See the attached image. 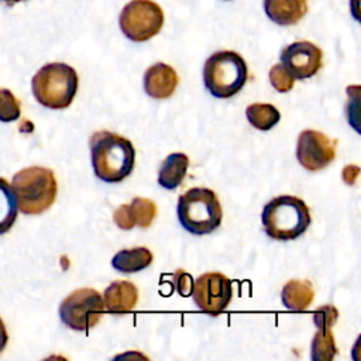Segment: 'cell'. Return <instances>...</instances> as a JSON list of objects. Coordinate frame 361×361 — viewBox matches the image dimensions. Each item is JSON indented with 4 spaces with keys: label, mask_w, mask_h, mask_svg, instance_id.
<instances>
[{
    "label": "cell",
    "mask_w": 361,
    "mask_h": 361,
    "mask_svg": "<svg viewBox=\"0 0 361 361\" xmlns=\"http://www.w3.org/2000/svg\"><path fill=\"white\" fill-rule=\"evenodd\" d=\"M7 341H8V334H7V330H6V326H4L3 320L0 319V353L6 348Z\"/></svg>",
    "instance_id": "4316f807"
},
{
    "label": "cell",
    "mask_w": 361,
    "mask_h": 361,
    "mask_svg": "<svg viewBox=\"0 0 361 361\" xmlns=\"http://www.w3.org/2000/svg\"><path fill=\"white\" fill-rule=\"evenodd\" d=\"M337 354V347L330 329H319L312 341L313 361H331Z\"/></svg>",
    "instance_id": "ffe728a7"
},
{
    "label": "cell",
    "mask_w": 361,
    "mask_h": 361,
    "mask_svg": "<svg viewBox=\"0 0 361 361\" xmlns=\"http://www.w3.org/2000/svg\"><path fill=\"white\" fill-rule=\"evenodd\" d=\"M11 189L17 206L24 214H39L48 210L56 197V179L44 166L24 168L13 176Z\"/></svg>",
    "instance_id": "3957f363"
},
{
    "label": "cell",
    "mask_w": 361,
    "mask_h": 361,
    "mask_svg": "<svg viewBox=\"0 0 361 361\" xmlns=\"http://www.w3.org/2000/svg\"><path fill=\"white\" fill-rule=\"evenodd\" d=\"M179 78L175 69L164 62L151 65L144 73V90L154 99H168L173 94Z\"/></svg>",
    "instance_id": "7c38bea8"
},
{
    "label": "cell",
    "mask_w": 361,
    "mask_h": 361,
    "mask_svg": "<svg viewBox=\"0 0 361 361\" xmlns=\"http://www.w3.org/2000/svg\"><path fill=\"white\" fill-rule=\"evenodd\" d=\"M261 221L268 237L283 241L295 240L310 226V213L302 199L282 195L264 206Z\"/></svg>",
    "instance_id": "7a4b0ae2"
},
{
    "label": "cell",
    "mask_w": 361,
    "mask_h": 361,
    "mask_svg": "<svg viewBox=\"0 0 361 361\" xmlns=\"http://www.w3.org/2000/svg\"><path fill=\"white\" fill-rule=\"evenodd\" d=\"M104 312L102 295L92 288H80L68 295L59 306V317L72 330L86 331L97 324Z\"/></svg>",
    "instance_id": "52a82bcc"
},
{
    "label": "cell",
    "mask_w": 361,
    "mask_h": 361,
    "mask_svg": "<svg viewBox=\"0 0 361 361\" xmlns=\"http://www.w3.org/2000/svg\"><path fill=\"white\" fill-rule=\"evenodd\" d=\"M337 140L329 138L316 130H305L298 137L296 158L307 171H320L336 158Z\"/></svg>",
    "instance_id": "30bf717a"
},
{
    "label": "cell",
    "mask_w": 361,
    "mask_h": 361,
    "mask_svg": "<svg viewBox=\"0 0 361 361\" xmlns=\"http://www.w3.org/2000/svg\"><path fill=\"white\" fill-rule=\"evenodd\" d=\"M173 281L176 283L178 292L182 296H190L192 295V288H193V279L190 278L189 274H186L185 271L179 269L176 271V274L173 275Z\"/></svg>",
    "instance_id": "484cf974"
},
{
    "label": "cell",
    "mask_w": 361,
    "mask_h": 361,
    "mask_svg": "<svg viewBox=\"0 0 361 361\" xmlns=\"http://www.w3.org/2000/svg\"><path fill=\"white\" fill-rule=\"evenodd\" d=\"M314 298L313 286L309 281L292 279L282 288L281 299L286 309L293 312L306 310Z\"/></svg>",
    "instance_id": "2e32d148"
},
{
    "label": "cell",
    "mask_w": 361,
    "mask_h": 361,
    "mask_svg": "<svg viewBox=\"0 0 361 361\" xmlns=\"http://www.w3.org/2000/svg\"><path fill=\"white\" fill-rule=\"evenodd\" d=\"M128 207H130V213L134 224L142 228L151 226L152 220L157 216L155 203L147 197H141V196L134 197L131 203H128Z\"/></svg>",
    "instance_id": "44dd1931"
},
{
    "label": "cell",
    "mask_w": 361,
    "mask_h": 361,
    "mask_svg": "<svg viewBox=\"0 0 361 361\" xmlns=\"http://www.w3.org/2000/svg\"><path fill=\"white\" fill-rule=\"evenodd\" d=\"M248 68L243 56L234 51L212 54L203 66V82L212 96L228 99L245 85Z\"/></svg>",
    "instance_id": "8992f818"
},
{
    "label": "cell",
    "mask_w": 361,
    "mask_h": 361,
    "mask_svg": "<svg viewBox=\"0 0 361 361\" xmlns=\"http://www.w3.org/2000/svg\"><path fill=\"white\" fill-rule=\"evenodd\" d=\"M94 175L104 182H121L135 164V149L130 140L107 131H96L90 138Z\"/></svg>",
    "instance_id": "6da1fadb"
},
{
    "label": "cell",
    "mask_w": 361,
    "mask_h": 361,
    "mask_svg": "<svg viewBox=\"0 0 361 361\" xmlns=\"http://www.w3.org/2000/svg\"><path fill=\"white\" fill-rule=\"evenodd\" d=\"M188 166H189V158L186 154L182 152H173L169 154L161 164L159 168V173H158V183L164 188V189H176L186 172H188Z\"/></svg>",
    "instance_id": "9a60e30c"
},
{
    "label": "cell",
    "mask_w": 361,
    "mask_h": 361,
    "mask_svg": "<svg viewBox=\"0 0 361 361\" xmlns=\"http://www.w3.org/2000/svg\"><path fill=\"white\" fill-rule=\"evenodd\" d=\"M17 200L11 186L0 178V235L7 233L17 219Z\"/></svg>",
    "instance_id": "d6986e66"
},
{
    "label": "cell",
    "mask_w": 361,
    "mask_h": 361,
    "mask_svg": "<svg viewBox=\"0 0 361 361\" xmlns=\"http://www.w3.org/2000/svg\"><path fill=\"white\" fill-rule=\"evenodd\" d=\"M138 302V289L130 281L111 282L104 293L103 303L104 309L110 313L121 314L133 310Z\"/></svg>",
    "instance_id": "4fadbf2b"
},
{
    "label": "cell",
    "mask_w": 361,
    "mask_h": 361,
    "mask_svg": "<svg viewBox=\"0 0 361 361\" xmlns=\"http://www.w3.org/2000/svg\"><path fill=\"white\" fill-rule=\"evenodd\" d=\"M192 295L202 312L217 316L226 310L231 300V281L220 272H206L193 282Z\"/></svg>",
    "instance_id": "9c48e42d"
},
{
    "label": "cell",
    "mask_w": 361,
    "mask_h": 361,
    "mask_svg": "<svg viewBox=\"0 0 361 361\" xmlns=\"http://www.w3.org/2000/svg\"><path fill=\"white\" fill-rule=\"evenodd\" d=\"M176 213L182 227L196 235L214 231L223 219L219 197L207 188H192L180 195Z\"/></svg>",
    "instance_id": "5b68a950"
},
{
    "label": "cell",
    "mask_w": 361,
    "mask_h": 361,
    "mask_svg": "<svg viewBox=\"0 0 361 361\" xmlns=\"http://www.w3.org/2000/svg\"><path fill=\"white\" fill-rule=\"evenodd\" d=\"M322 49L309 41H296L281 52V63L299 80L314 76L322 68Z\"/></svg>",
    "instance_id": "8fae6325"
},
{
    "label": "cell",
    "mask_w": 361,
    "mask_h": 361,
    "mask_svg": "<svg viewBox=\"0 0 361 361\" xmlns=\"http://www.w3.org/2000/svg\"><path fill=\"white\" fill-rule=\"evenodd\" d=\"M1 1H4L7 6H13V4L20 3V1H24V0H1Z\"/></svg>",
    "instance_id": "83f0119b"
},
{
    "label": "cell",
    "mask_w": 361,
    "mask_h": 361,
    "mask_svg": "<svg viewBox=\"0 0 361 361\" xmlns=\"http://www.w3.org/2000/svg\"><path fill=\"white\" fill-rule=\"evenodd\" d=\"M245 116H247V120L250 121V124L254 128L261 130V131L271 130L281 120V114H279L278 109L268 103L250 104L245 110Z\"/></svg>",
    "instance_id": "ac0fdd59"
},
{
    "label": "cell",
    "mask_w": 361,
    "mask_h": 361,
    "mask_svg": "<svg viewBox=\"0 0 361 361\" xmlns=\"http://www.w3.org/2000/svg\"><path fill=\"white\" fill-rule=\"evenodd\" d=\"M123 34L135 42H142L157 35L164 24L162 8L152 0H131L118 17Z\"/></svg>",
    "instance_id": "ba28073f"
},
{
    "label": "cell",
    "mask_w": 361,
    "mask_h": 361,
    "mask_svg": "<svg viewBox=\"0 0 361 361\" xmlns=\"http://www.w3.org/2000/svg\"><path fill=\"white\" fill-rule=\"evenodd\" d=\"M338 319V310L333 305H324L313 313V322L319 329H330Z\"/></svg>",
    "instance_id": "cb8c5ba5"
},
{
    "label": "cell",
    "mask_w": 361,
    "mask_h": 361,
    "mask_svg": "<svg viewBox=\"0 0 361 361\" xmlns=\"http://www.w3.org/2000/svg\"><path fill=\"white\" fill-rule=\"evenodd\" d=\"M269 82L276 92L286 93L293 87L295 78L282 63H276L269 71Z\"/></svg>",
    "instance_id": "603a6c76"
},
{
    "label": "cell",
    "mask_w": 361,
    "mask_h": 361,
    "mask_svg": "<svg viewBox=\"0 0 361 361\" xmlns=\"http://www.w3.org/2000/svg\"><path fill=\"white\" fill-rule=\"evenodd\" d=\"M113 220L117 224L118 228L121 230H131L135 224L133 221L131 213H130V207L128 204H121L118 206L114 213H113Z\"/></svg>",
    "instance_id": "d4e9b609"
},
{
    "label": "cell",
    "mask_w": 361,
    "mask_h": 361,
    "mask_svg": "<svg viewBox=\"0 0 361 361\" xmlns=\"http://www.w3.org/2000/svg\"><path fill=\"white\" fill-rule=\"evenodd\" d=\"M21 114L20 103L8 89H0V121H16Z\"/></svg>",
    "instance_id": "7402d4cb"
},
{
    "label": "cell",
    "mask_w": 361,
    "mask_h": 361,
    "mask_svg": "<svg viewBox=\"0 0 361 361\" xmlns=\"http://www.w3.org/2000/svg\"><path fill=\"white\" fill-rule=\"evenodd\" d=\"M152 262V252L147 247H135L118 251L113 259L111 265L118 272L133 274L142 271Z\"/></svg>",
    "instance_id": "e0dca14e"
},
{
    "label": "cell",
    "mask_w": 361,
    "mask_h": 361,
    "mask_svg": "<svg viewBox=\"0 0 361 361\" xmlns=\"http://www.w3.org/2000/svg\"><path fill=\"white\" fill-rule=\"evenodd\" d=\"M267 16L279 25H293L307 13L306 0H264Z\"/></svg>",
    "instance_id": "5bb4252c"
},
{
    "label": "cell",
    "mask_w": 361,
    "mask_h": 361,
    "mask_svg": "<svg viewBox=\"0 0 361 361\" xmlns=\"http://www.w3.org/2000/svg\"><path fill=\"white\" fill-rule=\"evenodd\" d=\"M76 71L62 62H51L39 68L31 80L32 94L39 104L48 109H65L78 92Z\"/></svg>",
    "instance_id": "277c9868"
}]
</instances>
